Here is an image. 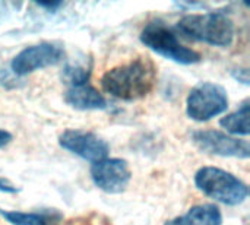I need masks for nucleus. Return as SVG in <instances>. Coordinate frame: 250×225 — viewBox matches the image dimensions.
Segmentation results:
<instances>
[{
    "label": "nucleus",
    "instance_id": "obj_10",
    "mask_svg": "<svg viewBox=\"0 0 250 225\" xmlns=\"http://www.w3.org/2000/svg\"><path fill=\"white\" fill-rule=\"evenodd\" d=\"M64 101L70 107L82 111L103 110L107 107V101L103 97V94L88 83L70 86L64 94Z\"/></svg>",
    "mask_w": 250,
    "mask_h": 225
},
{
    "label": "nucleus",
    "instance_id": "obj_9",
    "mask_svg": "<svg viewBox=\"0 0 250 225\" xmlns=\"http://www.w3.org/2000/svg\"><path fill=\"white\" fill-rule=\"evenodd\" d=\"M91 179L100 190L110 195H117L125 192L129 186L132 171L125 160L104 158L92 164Z\"/></svg>",
    "mask_w": 250,
    "mask_h": 225
},
{
    "label": "nucleus",
    "instance_id": "obj_17",
    "mask_svg": "<svg viewBox=\"0 0 250 225\" xmlns=\"http://www.w3.org/2000/svg\"><path fill=\"white\" fill-rule=\"evenodd\" d=\"M38 6H42V7H48V9H57L62 6V3H38Z\"/></svg>",
    "mask_w": 250,
    "mask_h": 225
},
{
    "label": "nucleus",
    "instance_id": "obj_15",
    "mask_svg": "<svg viewBox=\"0 0 250 225\" xmlns=\"http://www.w3.org/2000/svg\"><path fill=\"white\" fill-rule=\"evenodd\" d=\"M0 192H3V193H16L18 189L13 184H10L7 180L0 179Z\"/></svg>",
    "mask_w": 250,
    "mask_h": 225
},
{
    "label": "nucleus",
    "instance_id": "obj_8",
    "mask_svg": "<svg viewBox=\"0 0 250 225\" xmlns=\"http://www.w3.org/2000/svg\"><path fill=\"white\" fill-rule=\"evenodd\" d=\"M59 143L63 149L92 164L107 158L110 152V146L103 138L92 132L79 129L64 130L59 138Z\"/></svg>",
    "mask_w": 250,
    "mask_h": 225
},
{
    "label": "nucleus",
    "instance_id": "obj_4",
    "mask_svg": "<svg viewBox=\"0 0 250 225\" xmlns=\"http://www.w3.org/2000/svg\"><path fill=\"white\" fill-rule=\"evenodd\" d=\"M141 41L154 53L179 64H195L201 61V54L182 44L177 35L160 20H152L145 25L141 32Z\"/></svg>",
    "mask_w": 250,
    "mask_h": 225
},
{
    "label": "nucleus",
    "instance_id": "obj_16",
    "mask_svg": "<svg viewBox=\"0 0 250 225\" xmlns=\"http://www.w3.org/2000/svg\"><path fill=\"white\" fill-rule=\"evenodd\" d=\"M10 141H12V135H10L7 130L0 129V148H3V146L9 145V143H10Z\"/></svg>",
    "mask_w": 250,
    "mask_h": 225
},
{
    "label": "nucleus",
    "instance_id": "obj_11",
    "mask_svg": "<svg viewBox=\"0 0 250 225\" xmlns=\"http://www.w3.org/2000/svg\"><path fill=\"white\" fill-rule=\"evenodd\" d=\"M0 215L12 225H59L57 212H21L0 209Z\"/></svg>",
    "mask_w": 250,
    "mask_h": 225
},
{
    "label": "nucleus",
    "instance_id": "obj_14",
    "mask_svg": "<svg viewBox=\"0 0 250 225\" xmlns=\"http://www.w3.org/2000/svg\"><path fill=\"white\" fill-rule=\"evenodd\" d=\"M64 78L69 81L70 86H76V85H83L86 83L88 78H89V69L85 66H67L64 69Z\"/></svg>",
    "mask_w": 250,
    "mask_h": 225
},
{
    "label": "nucleus",
    "instance_id": "obj_1",
    "mask_svg": "<svg viewBox=\"0 0 250 225\" xmlns=\"http://www.w3.org/2000/svg\"><path fill=\"white\" fill-rule=\"evenodd\" d=\"M157 82V67L148 57H138L107 70L101 78L105 94L122 101L146 97Z\"/></svg>",
    "mask_w": 250,
    "mask_h": 225
},
{
    "label": "nucleus",
    "instance_id": "obj_12",
    "mask_svg": "<svg viewBox=\"0 0 250 225\" xmlns=\"http://www.w3.org/2000/svg\"><path fill=\"white\" fill-rule=\"evenodd\" d=\"M223 215L215 205H196L190 208L176 225H221Z\"/></svg>",
    "mask_w": 250,
    "mask_h": 225
},
{
    "label": "nucleus",
    "instance_id": "obj_13",
    "mask_svg": "<svg viewBox=\"0 0 250 225\" xmlns=\"http://www.w3.org/2000/svg\"><path fill=\"white\" fill-rule=\"evenodd\" d=\"M220 124L227 130L230 135L236 136H248L249 129V101L246 100L234 113L227 114L221 119Z\"/></svg>",
    "mask_w": 250,
    "mask_h": 225
},
{
    "label": "nucleus",
    "instance_id": "obj_7",
    "mask_svg": "<svg viewBox=\"0 0 250 225\" xmlns=\"http://www.w3.org/2000/svg\"><path fill=\"white\" fill-rule=\"evenodd\" d=\"M193 143L207 154L224 158H249V142L220 130H198L192 135Z\"/></svg>",
    "mask_w": 250,
    "mask_h": 225
},
{
    "label": "nucleus",
    "instance_id": "obj_2",
    "mask_svg": "<svg viewBox=\"0 0 250 225\" xmlns=\"http://www.w3.org/2000/svg\"><path fill=\"white\" fill-rule=\"evenodd\" d=\"M177 28L196 41L217 47L230 45L236 34L233 19L223 12L186 15L179 20Z\"/></svg>",
    "mask_w": 250,
    "mask_h": 225
},
{
    "label": "nucleus",
    "instance_id": "obj_5",
    "mask_svg": "<svg viewBox=\"0 0 250 225\" xmlns=\"http://www.w3.org/2000/svg\"><path fill=\"white\" fill-rule=\"evenodd\" d=\"M229 108L227 91L212 82L196 85L188 95L186 113L195 122H208Z\"/></svg>",
    "mask_w": 250,
    "mask_h": 225
},
{
    "label": "nucleus",
    "instance_id": "obj_3",
    "mask_svg": "<svg viewBox=\"0 0 250 225\" xmlns=\"http://www.w3.org/2000/svg\"><path fill=\"white\" fill-rule=\"evenodd\" d=\"M195 184L204 195L230 206L243 204L249 196L248 186L239 177L217 167H202L198 170Z\"/></svg>",
    "mask_w": 250,
    "mask_h": 225
},
{
    "label": "nucleus",
    "instance_id": "obj_6",
    "mask_svg": "<svg viewBox=\"0 0 250 225\" xmlns=\"http://www.w3.org/2000/svg\"><path fill=\"white\" fill-rule=\"evenodd\" d=\"M64 57V50L54 42H40L21 50L10 63L15 75L25 76L40 69L59 64Z\"/></svg>",
    "mask_w": 250,
    "mask_h": 225
}]
</instances>
